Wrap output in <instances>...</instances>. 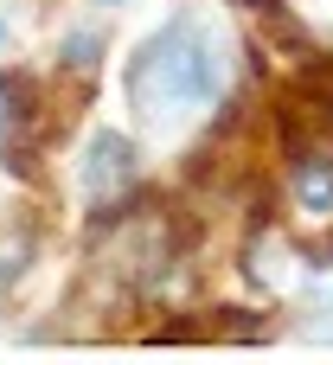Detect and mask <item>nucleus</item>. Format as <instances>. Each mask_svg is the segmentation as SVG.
Segmentation results:
<instances>
[{"mask_svg": "<svg viewBox=\"0 0 333 365\" xmlns=\"http://www.w3.org/2000/svg\"><path fill=\"white\" fill-rule=\"evenodd\" d=\"M225 83V45L199 13H173L154 38H141V51L128 58V103L167 128L186 122L193 109H205Z\"/></svg>", "mask_w": 333, "mask_h": 365, "instance_id": "obj_1", "label": "nucleus"}, {"mask_svg": "<svg viewBox=\"0 0 333 365\" xmlns=\"http://www.w3.org/2000/svg\"><path fill=\"white\" fill-rule=\"evenodd\" d=\"M77 180H83V192H90V199H109L116 186H128V180H135V141H128V135H116V128H96V135H90V148H83Z\"/></svg>", "mask_w": 333, "mask_h": 365, "instance_id": "obj_2", "label": "nucleus"}, {"mask_svg": "<svg viewBox=\"0 0 333 365\" xmlns=\"http://www.w3.org/2000/svg\"><path fill=\"white\" fill-rule=\"evenodd\" d=\"M295 199H302L308 212H333V160H308V167L295 173Z\"/></svg>", "mask_w": 333, "mask_h": 365, "instance_id": "obj_3", "label": "nucleus"}, {"mask_svg": "<svg viewBox=\"0 0 333 365\" xmlns=\"http://www.w3.org/2000/svg\"><path fill=\"white\" fill-rule=\"evenodd\" d=\"M0 38H6V19H0Z\"/></svg>", "mask_w": 333, "mask_h": 365, "instance_id": "obj_4", "label": "nucleus"}, {"mask_svg": "<svg viewBox=\"0 0 333 365\" xmlns=\"http://www.w3.org/2000/svg\"><path fill=\"white\" fill-rule=\"evenodd\" d=\"M103 6H116V0H103Z\"/></svg>", "mask_w": 333, "mask_h": 365, "instance_id": "obj_5", "label": "nucleus"}]
</instances>
